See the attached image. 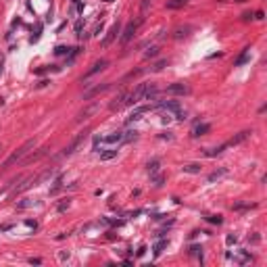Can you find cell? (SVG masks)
Segmentation results:
<instances>
[{"instance_id":"cell-24","label":"cell","mask_w":267,"mask_h":267,"mask_svg":"<svg viewBox=\"0 0 267 267\" xmlns=\"http://www.w3.org/2000/svg\"><path fill=\"white\" fill-rule=\"evenodd\" d=\"M257 204H251V203H238V204H234L232 209L234 211H244V209H255Z\"/></svg>"},{"instance_id":"cell-44","label":"cell","mask_w":267,"mask_h":267,"mask_svg":"<svg viewBox=\"0 0 267 267\" xmlns=\"http://www.w3.org/2000/svg\"><path fill=\"white\" fill-rule=\"evenodd\" d=\"M236 2H244V0H236Z\"/></svg>"},{"instance_id":"cell-8","label":"cell","mask_w":267,"mask_h":267,"mask_svg":"<svg viewBox=\"0 0 267 267\" xmlns=\"http://www.w3.org/2000/svg\"><path fill=\"white\" fill-rule=\"evenodd\" d=\"M159 109H163V111H169V113H180L182 111V105H180V100H163V102H159Z\"/></svg>"},{"instance_id":"cell-37","label":"cell","mask_w":267,"mask_h":267,"mask_svg":"<svg viewBox=\"0 0 267 267\" xmlns=\"http://www.w3.org/2000/svg\"><path fill=\"white\" fill-rule=\"evenodd\" d=\"M102 27H105V25H102V21H100V23H96V27H94V35H98L100 31H102Z\"/></svg>"},{"instance_id":"cell-1","label":"cell","mask_w":267,"mask_h":267,"mask_svg":"<svg viewBox=\"0 0 267 267\" xmlns=\"http://www.w3.org/2000/svg\"><path fill=\"white\" fill-rule=\"evenodd\" d=\"M34 146H35V140H34V138H29V140H25V142L21 144V146L17 148V150H15L13 155H11V157L7 159V161H4V165H2V167H11L13 163L21 161V159H23L25 155H27V152H29V150H31Z\"/></svg>"},{"instance_id":"cell-7","label":"cell","mask_w":267,"mask_h":267,"mask_svg":"<svg viewBox=\"0 0 267 267\" xmlns=\"http://www.w3.org/2000/svg\"><path fill=\"white\" fill-rule=\"evenodd\" d=\"M119 31H121V25H119V23H115V25L109 29V34L102 38V42H100V44H102V48H109V46H111V42L117 38V34H119Z\"/></svg>"},{"instance_id":"cell-9","label":"cell","mask_w":267,"mask_h":267,"mask_svg":"<svg viewBox=\"0 0 267 267\" xmlns=\"http://www.w3.org/2000/svg\"><path fill=\"white\" fill-rule=\"evenodd\" d=\"M31 186H38V177H27V180H23V184H19V186H15L13 194L17 196V194H21V192H25V190H29Z\"/></svg>"},{"instance_id":"cell-35","label":"cell","mask_w":267,"mask_h":267,"mask_svg":"<svg viewBox=\"0 0 267 267\" xmlns=\"http://www.w3.org/2000/svg\"><path fill=\"white\" fill-rule=\"evenodd\" d=\"M225 242H227V246H232V244H236V236L234 234H230L227 238H225Z\"/></svg>"},{"instance_id":"cell-28","label":"cell","mask_w":267,"mask_h":267,"mask_svg":"<svg viewBox=\"0 0 267 267\" xmlns=\"http://www.w3.org/2000/svg\"><path fill=\"white\" fill-rule=\"evenodd\" d=\"M35 200H31V198H25V200H21V203H17V207L19 209H29V207H34Z\"/></svg>"},{"instance_id":"cell-16","label":"cell","mask_w":267,"mask_h":267,"mask_svg":"<svg viewBox=\"0 0 267 267\" xmlns=\"http://www.w3.org/2000/svg\"><path fill=\"white\" fill-rule=\"evenodd\" d=\"M102 140H105L106 144H117V142L123 140V134H121V132H113V134H109L106 138H102Z\"/></svg>"},{"instance_id":"cell-41","label":"cell","mask_w":267,"mask_h":267,"mask_svg":"<svg viewBox=\"0 0 267 267\" xmlns=\"http://www.w3.org/2000/svg\"><path fill=\"white\" fill-rule=\"evenodd\" d=\"M29 263H31V265H40L42 261H40V259H29Z\"/></svg>"},{"instance_id":"cell-36","label":"cell","mask_w":267,"mask_h":267,"mask_svg":"<svg viewBox=\"0 0 267 267\" xmlns=\"http://www.w3.org/2000/svg\"><path fill=\"white\" fill-rule=\"evenodd\" d=\"M67 207H69V198H67V200H63V203L59 204V211L63 213V211H65V209H67Z\"/></svg>"},{"instance_id":"cell-32","label":"cell","mask_w":267,"mask_h":267,"mask_svg":"<svg viewBox=\"0 0 267 267\" xmlns=\"http://www.w3.org/2000/svg\"><path fill=\"white\" fill-rule=\"evenodd\" d=\"M82 29H84V19H77L75 21V34L82 35Z\"/></svg>"},{"instance_id":"cell-20","label":"cell","mask_w":267,"mask_h":267,"mask_svg":"<svg viewBox=\"0 0 267 267\" xmlns=\"http://www.w3.org/2000/svg\"><path fill=\"white\" fill-rule=\"evenodd\" d=\"M159 167H161V161H159V159H152V161H148V165H146V169H148V173H150V176L157 173Z\"/></svg>"},{"instance_id":"cell-6","label":"cell","mask_w":267,"mask_h":267,"mask_svg":"<svg viewBox=\"0 0 267 267\" xmlns=\"http://www.w3.org/2000/svg\"><path fill=\"white\" fill-rule=\"evenodd\" d=\"M251 134H253V129H244V132L236 134L234 138H230L225 144H227V148H230V146H238V144H242L244 140H248V138H251Z\"/></svg>"},{"instance_id":"cell-5","label":"cell","mask_w":267,"mask_h":267,"mask_svg":"<svg viewBox=\"0 0 267 267\" xmlns=\"http://www.w3.org/2000/svg\"><path fill=\"white\" fill-rule=\"evenodd\" d=\"M167 94H176V96H184V94H190V86L184 84V82H177V84L167 86Z\"/></svg>"},{"instance_id":"cell-30","label":"cell","mask_w":267,"mask_h":267,"mask_svg":"<svg viewBox=\"0 0 267 267\" xmlns=\"http://www.w3.org/2000/svg\"><path fill=\"white\" fill-rule=\"evenodd\" d=\"M69 52H71V50H69V48H67V46H56V48H54V54H56V56H63V54H69Z\"/></svg>"},{"instance_id":"cell-11","label":"cell","mask_w":267,"mask_h":267,"mask_svg":"<svg viewBox=\"0 0 267 267\" xmlns=\"http://www.w3.org/2000/svg\"><path fill=\"white\" fill-rule=\"evenodd\" d=\"M125 96H127V92H121L117 98H113V102L109 105V109H111V111H121V109L125 106Z\"/></svg>"},{"instance_id":"cell-3","label":"cell","mask_w":267,"mask_h":267,"mask_svg":"<svg viewBox=\"0 0 267 267\" xmlns=\"http://www.w3.org/2000/svg\"><path fill=\"white\" fill-rule=\"evenodd\" d=\"M142 21H144V17H138L136 21L127 23V27L123 29V34H121V44H123V46H125V44L134 38V35H136V31H138V27L142 25Z\"/></svg>"},{"instance_id":"cell-33","label":"cell","mask_w":267,"mask_h":267,"mask_svg":"<svg viewBox=\"0 0 267 267\" xmlns=\"http://www.w3.org/2000/svg\"><path fill=\"white\" fill-rule=\"evenodd\" d=\"M100 142H102V138H100V136H96V138H94V142H92V150H94V152H98Z\"/></svg>"},{"instance_id":"cell-21","label":"cell","mask_w":267,"mask_h":267,"mask_svg":"<svg viewBox=\"0 0 267 267\" xmlns=\"http://www.w3.org/2000/svg\"><path fill=\"white\" fill-rule=\"evenodd\" d=\"M115 157H117V150H115V148H111V150L100 152V161H111V159H115Z\"/></svg>"},{"instance_id":"cell-18","label":"cell","mask_w":267,"mask_h":267,"mask_svg":"<svg viewBox=\"0 0 267 267\" xmlns=\"http://www.w3.org/2000/svg\"><path fill=\"white\" fill-rule=\"evenodd\" d=\"M190 31H192V27H190V25H184V27H177L176 31H173V38H176V40H182V38H186V35H188Z\"/></svg>"},{"instance_id":"cell-22","label":"cell","mask_w":267,"mask_h":267,"mask_svg":"<svg viewBox=\"0 0 267 267\" xmlns=\"http://www.w3.org/2000/svg\"><path fill=\"white\" fill-rule=\"evenodd\" d=\"M167 65H169L167 59H161V61H157V63L152 65V67H150V71H161V69H165Z\"/></svg>"},{"instance_id":"cell-10","label":"cell","mask_w":267,"mask_h":267,"mask_svg":"<svg viewBox=\"0 0 267 267\" xmlns=\"http://www.w3.org/2000/svg\"><path fill=\"white\" fill-rule=\"evenodd\" d=\"M227 176V167H219V169H215L213 173H209V177H207V184H215V182H219L221 177H225Z\"/></svg>"},{"instance_id":"cell-42","label":"cell","mask_w":267,"mask_h":267,"mask_svg":"<svg viewBox=\"0 0 267 267\" xmlns=\"http://www.w3.org/2000/svg\"><path fill=\"white\" fill-rule=\"evenodd\" d=\"M259 240H261V238H259V236H257V234H255L253 238H251V242H253V244H257V242H259Z\"/></svg>"},{"instance_id":"cell-39","label":"cell","mask_w":267,"mask_h":267,"mask_svg":"<svg viewBox=\"0 0 267 267\" xmlns=\"http://www.w3.org/2000/svg\"><path fill=\"white\" fill-rule=\"evenodd\" d=\"M59 259H61V261H65V259H69V253H61V255H59Z\"/></svg>"},{"instance_id":"cell-29","label":"cell","mask_w":267,"mask_h":267,"mask_svg":"<svg viewBox=\"0 0 267 267\" xmlns=\"http://www.w3.org/2000/svg\"><path fill=\"white\" fill-rule=\"evenodd\" d=\"M138 119H142V113H140V111H136V109H134V113H132V115H129V117H127L125 121H127V123H134V121H138Z\"/></svg>"},{"instance_id":"cell-19","label":"cell","mask_w":267,"mask_h":267,"mask_svg":"<svg viewBox=\"0 0 267 267\" xmlns=\"http://www.w3.org/2000/svg\"><path fill=\"white\" fill-rule=\"evenodd\" d=\"M46 152H48V148H46V146L40 148V150H38V152H34V155L29 157V159H25V163H35V161H40V159H42Z\"/></svg>"},{"instance_id":"cell-4","label":"cell","mask_w":267,"mask_h":267,"mask_svg":"<svg viewBox=\"0 0 267 267\" xmlns=\"http://www.w3.org/2000/svg\"><path fill=\"white\" fill-rule=\"evenodd\" d=\"M105 90H109V84H98V86H92V88H88V90L84 92V96H82V100H92L94 96H98V94H102Z\"/></svg>"},{"instance_id":"cell-23","label":"cell","mask_w":267,"mask_h":267,"mask_svg":"<svg viewBox=\"0 0 267 267\" xmlns=\"http://www.w3.org/2000/svg\"><path fill=\"white\" fill-rule=\"evenodd\" d=\"M136 138H138V132H136V129H129V132L123 134V140L121 142H132V140H136Z\"/></svg>"},{"instance_id":"cell-13","label":"cell","mask_w":267,"mask_h":267,"mask_svg":"<svg viewBox=\"0 0 267 267\" xmlns=\"http://www.w3.org/2000/svg\"><path fill=\"white\" fill-rule=\"evenodd\" d=\"M98 111V105H90V106H86L84 111L79 113V117H77V121H84V119H90L94 113Z\"/></svg>"},{"instance_id":"cell-15","label":"cell","mask_w":267,"mask_h":267,"mask_svg":"<svg viewBox=\"0 0 267 267\" xmlns=\"http://www.w3.org/2000/svg\"><path fill=\"white\" fill-rule=\"evenodd\" d=\"M200 163H188V165H184L182 171L184 173H190V176H196V173H200Z\"/></svg>"},{"instance_id":"cell-34","label":"cell","mask_w":267,"mask_h":267,"mask_svg":"<svg viewBox=\"0 0 267 267\" xmlns=\"http://www.w3.org/2000/svg\"><path fill=\"white\" fill-rule=\"evenodd\" d=\"M190 253L192 255H196V257H203V248H200V246H192V248H190Z\"/></svg>"},{"instance_id":"cell-40","label":"cell","mask_w":267,"mask_h":267,"mask_svg":"<svg viewBox=\"0 0 267 267\" xmlns=\"http://www.w3.org/2000/svg\"><path fill=\"white\" fill-rule=\"evenodd\" d=\"M148 4H150V0H144V2H142V11H146Z\"/></svg>"},{"instance_id":"cell-43","label":"cell","mask_w":267,"mask_h":267,"mask_svg":"<svg viewBox=\"0 0 267 267\" xmlns=\"http://www.w3.org/2000/svg\"><path fill=\"white\" fill-rule=\"evenodd\" d=\"M25 225H27V227H35V221H29V219H27V221H25Z\"/></svg>"},{"instance_id":"cell-31","label":"cell","mask_w":267,"mask_h":267,"mask_svg":"<svg viewBox=\"0 0 267 267\" xmlns=\"http://www.w3.org/2000/svg\"><path fill=\"white\" fill-rule=\"evenodd\" d=\"M152 176H155V173H152ZM152 182H155V186H157V188H161V186H163V182H165V176H155V177H152Z\"/></svg>"},{"instance_id":"cell-17","label":"cell","mask_w":267,"mask_h":267,"mask_svg":"<svg viewBox=\"0 0 267 267\" xmlns=\"http://www.w3.org/2000/svg\"><path fill=\"white\" fill-rule=\"evenodd\" d=\"M248 61H251V48H244V52L236 59V63H234V65H236V67H242V65L248 63Z\"/></svg>"},{"instance_id":"cell-38","label":"cell","mask_w":267,"mask_h":267,"mask_svg":"<svg viewBox=\"0 0 267 267\" xmlns=\"http://www.w3.org/2000/svg\"><path fill=\"white\" fill-rule=\"evenodd\" d=\"M144 253H146V244H142L140 248H138V253H136V255H138V257H142Z\"/></svg>"},{"instance_id":"cell-14","label":"cell","mask_w":267,"mask_h":267,"mask_svg":"<svg viewBox=\"0 0 267 267\" xmlns=\"http://www.w3.org/2000/svg\"><path fill=\"white\" fill-rule=\"evenodd\" d=\"M209 129H211V125H209V123H198V125L192 127V136H194V138H198V136H204V134L209 132Z\"/></svg>"},{"instance_id":"cell-2","label":"cell","mask_w":267,"mask_h":267,"mask_svg":"<svg viewBox=\"0 0 267 267\" xmlns=\"http://www.w3.org/2000/svg\"><path fill=\"white\" fill-rule=\"evenodd\" d=\"M88 140V132H82V134H77V136H75V138H73V140H71V144L67 148H65L63 152H61V157H71V155H75V152H77L79 148L84 146V142Z\"/></svg>"},{"instance_id":"cell-26","label":"cell","mask_w":267,"mask_h":267,"mask_svg":"<svg viewBox=\"0 0 267 267\" xmlns=\"http://www.w3.org/2000/svg\"><path fill=\"white\" fill-rule=\"evenodd\" d=\"M155 56H159V48H157V46H150V48L144 52V59H155Z\"/></svg>"},{"instance_id":"cell-27","label":"cell","mask_w":267,"mask_h":267,"mask_svg":"<svg viewBox=\"0 0 267 267\" xmlns=\"http://www.w3.org/2000/svg\"><path fill=\"white\" fill-rule=\"evenodd\" d=\"M165 246H167V240H159V242H157V244H155V257H159V255L163 253V248H165Z\"/></svg>"},{"instance_id":"cell-25","label":"cell","mask_w":267,"mask_h":267,"mask_svg":"<svg viewBox=\"0 0 267 267\" xmlns=\"http://www.w3.org/2000/svg\"><path fill=\"white\" fill-rule=\"evenodd\" d=\"M204 219H207L209 223H217V225H221V223H223L221 215H204Z\"/></svg>"},{"instance_id":"cell-12","label":"cell","mask_w":267,"mask_h":267,"mask_svg":"<svg viewBox=\"0 0 267 267\" xmlns=\"http://www.w3.org/2000/svg\"><path fill=\"white\" fill-rule=\"evenodd\" d=\"M106 65H109V61H106V59H100V61H96V63L92 65V69L86 73V77H90V75H94V73H98V71L106 69Z\"/></svg>"}]
</instances>
